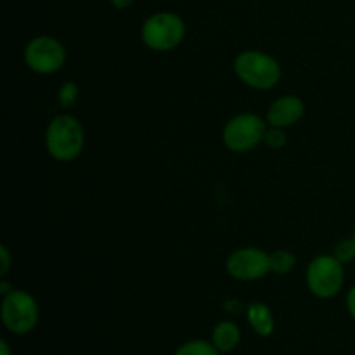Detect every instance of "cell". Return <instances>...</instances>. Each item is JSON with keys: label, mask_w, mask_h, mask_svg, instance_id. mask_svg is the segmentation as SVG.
Instances as JSON below:
<instances>
[{"label": "cell", "mask_w": 355, "mask_h": 355, "mask_svg": "<svg viewBox=\"0 0 355 355\" xmlns=\"http://www.w3.org/2000/svg\"><path fill=\"white\" fill-rule=\"evenodd\" d=\"M345 305H347V311H349L350 318L355 321V284L352 288L349 290V293H347V300H345Z\"/></svg>", "instance_id": "obj_18"}, {"label": "cell", "mask_w": 355, "mask_h": 355, "mask_svg": "<svg viewBox=\"0 0 355 355\" xmlns=\"http://www.w3.org/2000/svg\"><path fill=\"white\" fill-rule=\"evenodd\" d=\"M14 290H16V288H14V284L9 283L6 277H2V279H0V295H2V297H7V295Z\"/></svg>", "instance_id": "obj_19"}, {"label": "cell", "mask_w": 355, "mask_h": 355, "mask_svg": "<svg viewBox=\"0 0 355 355\" xmlns=\"http://www.w3.org/2000/svg\"><path fill=\"white\" fill-rule=\"evenodd\" d=\"M305 284L315 298H335L345 284V266L335 255H318L309 262Z\"/></svg>", "instance_id": "obj_5"}, {"label": "cell", "mask_w": 355, "mask_h": 355, "mask_svg": "<svg viewBox=\"0 0 355 355\" xmlns=\"http://www.w3.org/2000/svg\"><path fill=\"white\" fill-rule=\"evenodd\" d=\"M269 262L270 272L277 274V276H286L297 267V257L290 250H276L270 253Z\"/></svg>", "instance_id": "obj_12"}, {"label": "cell", "mask_w": 355, "mask_h": 355, "mask_svg": "<svg viewBox=\"0 0 355 355\" xmlns=\"http://www.w3.org/2000/svg\"><path fill=\"white\" fill-rule=\"evenodd\" d=\"M186 38V23L172 10H158L144 19L141 26V40L149 51L170 52Z\"/></svg>", "instance_id": "obj_3"}, {"label": "cell", "mask_w": 355, "mask_h": 355, "mask_svg": "<svg viewBox=\"0 0 355 355\" xmlns=\"http://www.w3.org/2000/svg\"><path fill=\"white\" fill-rule=\"evenodd\" d=\"M263 144H266L269 149H274V151H279V149L286 148L288 135L286 132H284V128H277V127L267 128Z\"/></svg>", "instance_id": "obj_16"}, {"label": "cell", "mask_w": 355, "mask_h": 355, "mask_svg": "<svg viewBox=\"0 0 355 355\" xmlns=\"http://www.w3.org/2000/svg\"><path fill=\"white\" fill-rule=\"evenodd\" d=\"M333 255L343 263V266H349L355 260V241L354 238H345V239H340L336 243L335 250H333Z\"/></svg>", "instance_id": "obj_15"}, {"label": "cell", "mask_w": 355, "mask_h": 355, "mask_svg": "<svg viewBox=\"0 0 355 355\" xmlns=\"http://www.w3.org/2000/svg\"><path fill=\"white\" fill-rule=\"evenodd\" d=\"M236 76L241 83L253 90H270L277 87L283 76L279 61L274 55L257 49L239 52L234 58Z\"/></svg>", "instance_id": "obj_2"}, {"label": "cell", "mask_w": 355, "mask_h": 355, "mask_svg": "<svg viewBox=\"0 0 355 355\" xmlns=\"http://www.w3.org/2000/svg\"><path fill=\"white\" fill-rule=\"evenodd\" d=\"M0 355H12V349L7 340H0Z\"/></svg>", "instance_id": "obj_21"}, {"label": "cell", "mask_w": 355, "mask_h": 355, "mask_svg": "<svg viewBox=\"0 0 355 355\" xmlns=\"http://www.w3.org/2000/svg\"><path fill=\"white\" fill-rule=\"evenodd\" d=\"M305 114V103L302 97L295 94H286L274 101L266 113V120L269 127L290 128L297 125Z\"/></svg>", "instance_id": "obj_9"}, {"label": "cell", "mask_w": 355, "mask_h": 355, "mask_svg": "<svg viewBox=\"0 0 355 355\" xmlns=\"http://www.w3.org/2000/svg\"><path fill=\"white\" fill-rule=\"evenodd\" d=\"M10 266H12V257H10L9 248L2 245L0 246V276L6 277L10 270Z\"/></svg>", "instance_id": "obj_17"}, {"label": "cell", "mask_w": 355, "mask_h": 355, "mask_svg": "<svg viewBox=\"0 0 355 355\" xmlns=\"http://www.w3.org/2000/svg\"><path fill=\"white\" fill-rule=\"evenodd\" d=\"M0 318L3 326L12 335H28L33 331L40 319V309L37 300L26 290H14L2 297Z\"/></svg>", "instance_id": "obj_6"}, {"label": "cell", "mask_w": 355, "mask_h": 355, "mask_svg": "<svg viewBox=\"0 0 355 355\" xmlns=\"http://www.w3.org/2000/svg\"><path fill=\"white\" fill-rule=\"evenodd\" d=\"M246 321H248L253 333L262 336V338H269L276 329V319H274L272 311H270L269 305L259 300L252 302L246 307Z\"/></svg>", "instance_id": "obj_10"}, {"label": "cell", "mask_w": 355, "mask_h": 355, "mask_svg": "<svg viewBox=\"0 0 355 355\" xmlns=\"http://www.w3.org/2000/svg\"><path fill=\"white\" fill-rule=\"evenodd\" d=\"M80 96V87L76 82H64L58 90V103L62 110H69L76 104Z\"/></svg>", "instance_id": "obj_14"}, {"label": "cell", "mask_w": 355, "mask_h": 355, "mask_svg": "<svg viewBox=\"0 0 355 355\" xmlns=\"http://www.w3.org/2000/svg\"><path fill=\"white\" fill-rule=\"evenodd\" d=\"M352 238H354V241H355V231H354V236H352Z\"/></svg>", "instance_id": "obj_22"}, {"label": "cell", "mask_w": 355, "mask_h": 355, "mask_svg": "<svg viewBox=\"0 0 355 355\" xmlns=\"http://www.w3.org/2000/svg\"><path fill=\"white\" fill-rule=\"evenodd\" d=\"M241 342V329L232 321H220L211 331V343L222 355L231 354Z\"/></svg>", "instance_id": "obj_11"}, {"label": "cell", "mask_w": 355, "mask_h": 355, "mask_svg": "<svg viewBox=\"0 0 355 355\" xmlns=\"http://www.w3.org/2000/svg\"><path fill=\"white\" fill-rule=\"evenodd\" d=\"M45 149L59 163L80 158L85 149V130L78 118L69 113L55 114L45 130Z\"/></svg>", "instance_id": "obj_1"}, {"label": "cell", "mask_w": 355, "mask_h": 355, "mask_svg": "<svg viewBox=\"0 0 355 355\" xmlns=\"http://www.w3.org/2000/svg\"><path fill=\"white\" fill-rule=\"evenodd\" d=\"M24 64L37 75H55L61 71L68 59V52L61 40L51 35H38L33 37L23 51Z\"/></svg>", "instance_id": "obj_7"}, {"label": "cell", "mask_w": 355, "mask_h": 355, "mask_svg": "<svg viewBox=\"0 0 355 355\" xmlns=\"http://www.w3.org/2000/svg\"><path fill=\"white\" fill-rule=\"evenodd\" d=\"M270 253L259 246H241L225 259V270L229 276L241 283H252L270 272Z\"/></svg>", "instance_id": "obj_8"}, {"label": "cell", "mask_w": 355, "mask_h": 355, "mask_svg": "<svg viewBox=\"0 0 355 355\" xmlns=\"http://www.w3.org/2000/svg\"><path fill=\"white\" fill-rule=\"evenodd\" d=\"M269 128L266 118L257 113H239L229 118L222 127V142L236 155H245L263 144Z\"/></svg>", "instance_id": "obj_4"}, {"label": "cell", "mask_w": 355, "mask_h": 355, "mask_svg": "<svg viewBox=\"0 0 355 355\" xmlns=\"http://www.w3.org/2000/svg\"><path fill=\"white\" fill-rule=\"evenodd\" d=\"M173 355H222L217 350V347L211 343V340H189L182 343Z\"/></svg>", "instance_id": "obj_13"}, {"label": "cell", "mask_w": 355, "mask_h": 355, "mask_svg": "<svg viewBox=\"0 0 355 355\" xmlns=\"http://www.w3.org/2000/svg\"><path fill=\"white\" fill-rule=\"evenodd\" d=\"M134 2H135V0H110L111 6H113L114 9H118V10L128 9V7H130Z\"/></svg>", "instance_id": "obj_20"}]
</instances>
